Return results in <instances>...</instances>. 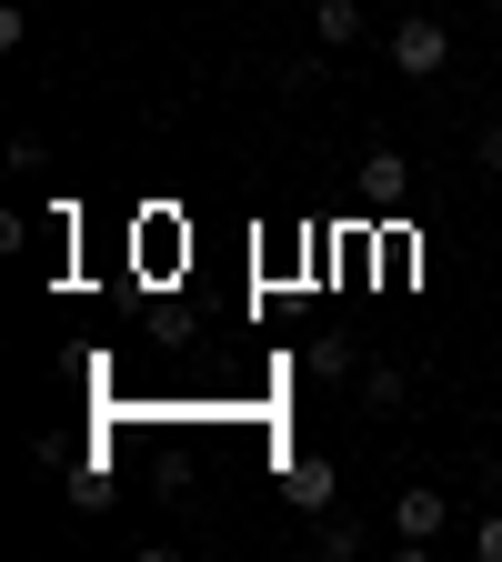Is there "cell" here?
<instances>
[{
  "label": "cell",
  "instance_id": "6da1fadb",
  "mask_svg": "<svg viewBox=\"0 0 502 562\" xmlns=\"http://www.w3.org/2000/svg\"><path fill=\"white\" fill-rule=\"evenodd\" d=\"M443 60H453V31H443L433 11H412V21H392V70H402V81H433Z\"/></svg>",
  "mask_w": 502,
  "mask_h": 562
},
{
  "label": "cell",
  "instance_id": "7a4b0ae2",
  "mask_svg": "<svg viewBox=\"0 0 502 562\" xmlns=\"http://www.w3.org/2000/svg\"><path fill=\"white\" fill-rule=\"evenodd\" d=\"M443 522H453V503H443V492H402V503H392V542H402L412 562L443 542Z\"/></svg>",
  "mask_w": 502,
  "mask_h": 562
},
{
  "label": "cell",
  "instance_id": "3957f363",
  "mask_svg": "<svg viewBox=\"0 0 502 562\" xmlns=\"http://www.w3.org/2000/svg\"><path fill=\"white\" fill-rule=\"evenodd\" d=\"M312 31H322V50H352L362 41V0H312Z\"/></svg>",
  "mask_w": 502,
  "mask_h": 562
},
{
  "label": "cell",
  "instance_id": "277c9868",
  "mask_svg": "<svg viewBox=\"0 0 502 562\" xmlns=\"http://www.w3.org/2000/svg\"><path fill=\"white\" fill-rule=\"evenodd\" d=\"M292 503H302V513H332V462H322V452L292 462Z\"/></svg>",
  "mask_w": 502,
  "mask_h": 562
},
{
  "label": "cell",
  "instance_id": "5b68a950",
  "mask_svg": "<svg viewBox=\"0 0 502 562\" xmlns=\"http://www.w3.org/2000/svg\"><path fill=\"white\" fill-rule=\"evenodd\" d=\"M312 372H322V382H362V351H352L342 331H322V341H312Z\"/></svg>",
  "mask_w": 502,
  "mask_h": 562
},
{
  "label": "cell",
  "instance_id": "8992f818",
  "mask_svg": "<svg viewBox=\"0 0 502 562\" xmlns=\"http://www.w3.org/2000/svg\"><path fill=\"white\" fill-rule=\"evenodd\" d=\"M402 392H412V382H402L392 362H362V412H402Z\"/></svg>",
  "mask_w": 502,
  "mask_h": 562
},
{
  "label": "cell",
  "instance_id": "52a82bcc",
  "mask_svg": "<svg viewBox=\"0 0 502 562\" xmlns=\"http://www.w3.org/2000/svg\"><path fill=\"white\" fill-rule=\"evenodd\" d=\"M402 191H412V161H402V151H372V201H382V211H392V201H402Z\"/></svg>",
  "mask_w": 502,
  "mask_h": 562
},
{
  "label": "cell",
  "instance_id": "ba28073f",
  "mask_svg": "<svg viewBox=\"0 0 502 562\" xmlns=\"http://www.w3.org/2000/svg\"><path fill=\"white\" fill-rule=\"evenodd\" d=\"M322 552H332V562H352V552H362V522H332V513H322Z\"/></svg>",
  "mask_w": 502,
  "mask_h": 562
},
{
  "label": "cell",
  "instance_id": "9c48e42d",
  "mask_svg": "<svg viewBox=\"0 0 502 562\" xmlns=\"http://www.w3.org/2000/svg\"><path fill=\"white\" fill-rule=\"evenodd\" d=\"M472 161H482V171H502V121H482V140H472Z\"/></svg>",
  "mask_w": 502,
  "mask_h": 562
},
{
  "label": "cell",
  "instance_id": "30bf717a",
  "mask_svg": "<svg viewBox=\"0 0 502 562\" xmlns=\"http://www.w3.org/2000/svg\"><path fill=\"white\" fill-rule=\"evenodd\" d=\"M472 552H482V562H502V513H492V522L472 532Z\"/></svg>",
  "mask_w": 502,
  "mask_h": 562
}]
</instances>
